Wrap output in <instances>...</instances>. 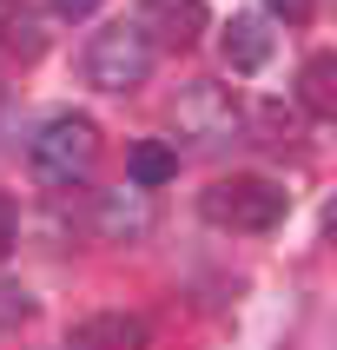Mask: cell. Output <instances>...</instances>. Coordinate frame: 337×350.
Returning a JSON list of instances; mask_svg holds the SVG:
<instances>
[{
  "instance_id": "obj_1",
  "label": "cell",
  "mask_w": 337,
  "mask_h": 350,
  "mask_svg": "<svg viewBox=\"0 0 337 350\" xmlns=\"http://www.w3.org/2000/svg\"><path fill=\"white\" fill-rule=\"evenodd\" d=\"M27 165H33L40 185H86L99 165V126L86 113H59L46 119L27 146Z\"/></svg>"
},
{
  "instance_id": "obj_2",
  "label": "cell",
  "mask_w": 337,
  "mask_h": 350,
  "mask_svg": "<svg viewBox=\"0 0 337 350\" xmlns=\"http://www.w3.org/2000/svg\"><path fill=\"white\" fill-rule=\"evenodd\" d=\"M198 212H205V225H218V232H271V225H284L291 198H284L278 178L238 172V178H218L212 192L198 198Z\"/></svg>"
},
{
  "instance_id": "obj_3",
  "label": "cell",
  "mask_w": 337,
  "mask_h": 350,
  "mask_svg": "<svg viewBox=\"0 0 337 350\" xmlns=\"http://www.w3.org/2000/svg\"><path fill=\"white\" fill-rule=\"evenodd\" d=\"M79 73H86L93 93H133V86H146V73H152V46L139 40L133 20H113V27H99V33L86 40Z\"/></svg>"
},
{
  "instance_id": "obj_4",
  "label": "cell",
  "mask_w": 337,
  "mask_h": 350,
  "mask_svg": "<svg viewBox=\"0 0 337 350\" xmlns=\"http://www.w3.org/2000/svg\"><path fill=\"white\" fill-rule=\"evenodd\" d=\"M172 133H178V146H232L238 133H245V113H238V99H232V86H218V79H192L185 93L172 99Z\"/></svg>"
},
{
  "instance_id": "obj_5",
  "label": "cell",
  "mask_w": 337,
  "mask_h": 350,
  "mask_svg": "<svg viewBox=\"0 0 337 350\" xmlns=\"http://www.w3.org/2000/svg\"><path fill=\"white\" fill-rule=\"evenodd\" d=\"M139 40L146 46H165V53H185L198 33H205V0H139V14H133Z\"/></svg>"
},
{
  "instance_id": "obj_6",
  "label": "cell",
  "mask_w": 337,
  "mask_h": 350,
  "mask_svg": "<svg viewBox=\"0 0 337 350\" xmlns=\"http://www.w3.org/2000/svg\"><path fill=\"white\" fill-rule=\"evenodd\" d=\"M218 53H225L232 73L271 66V20H265V14H232V20H225V33H218Z\"/></svg>"
},
{
  "instance_id": "obj_7",
  "label": "cell",
  "mask_w": 337,
  "mask_h": 350,
  "mask_svg": "<svg viewBox=\"0 0 337 350\" xmlns=\"http://www.w3.org/2000/svg\"><path fill=\"white\" fill-rule=\"evenodd\" d=\"M66 350H146V317L99 311V317H86V324L66 337Z\"/></svg>"
},
{
  "instance_id": "obj_8",
  "label": "cell",
  "mask_w": 337,
  "mask_h": 350,
  "mask_svg": "<svg viewBox=\"0 0 337 350\" xmlns=\"http://www.w3.org/2000/svg\"><path fill=\"white\" fill-rule=\"evenodd\" d=\"M0 53L20 59V66L46 53V20H40L27 0H0Z\"/></svg>"
},
{
  "instance_id": "obj_9",
  "label": "cell",
  "mask_w": 337,
  "mask_h": 350,
  "mask_svg": "<svg viewBox=\"0 0 337 350\" xmlns=\"http://www.w3.org/2000/svg\"><path fill=\"white\" fill-rule=\"evenodd\" d=\"M297 99L311 119H337V53H311L297 66Z\"/></svg>"
},
{
  "instance_id": "obj_10",
  "label": "cell",
  "mask_w": 337,
  "mask_h": 350,
  "mask_svg": "<svg viewBox=\"0 0 337 350\" xmlns=\"http://www.w3.org/2000/svg\"><path fill=\"white\" fill-rule=\"evenodd\" d=\"M172 172H178V152L165 146V139H139L133 152H126V178H133V192H152V185H165Z\"/></svg>"
},
{
  "instance_id": "obj_11",
  "label": "cell",
  "mask_w": 337,
  "mask_h": 350,
  "mask_svg": "<svg viewBox=\"0 0 337 350\" xmlns=\"http://www.w3.org/2000/svg\"><path fill=\"white\" fill-rule=\"evenodd\" d=\"M93 218H99V232H106V238H139V232H146V205H139V192H126V185L99 198Z\"/></svg>"
},
{
  "instance_id": "obj_12",
  "label": "cell",
  "mask_w": 337,
  "mask_h": 350,
  "mask_svg": "<svg viewBox=\"0 0 337 350\" xmlns=\"http://www.w3.org/2000/svg\"><path fill=\"white\" fill-rule=\"evenodd\" d=\"M27 317H33V291L0 278V324H27Z\"/></svg>"
},
{
  "instance_id": "obj_13",
  "label": "cell",
  "mask_w": 337,
  "mask_h": 350,
  "mask_svg": "<svg viewBox=\"0 0 337 350\" xmlns=\"http://www.w3.org/2000/svg\"><path fill=\"white\" fill-rule=\"evenodd\" d=\"M14 245H20V205H14V198H0V258L14 252Z\"/></svg>"
},
{
  "instance_id": "obj_14",
  "label": "cell",
  "mask_w": 337,
  "mask_h": 350,
  "mask_svg": "<svg viewBox=\"0 0 337 350\" xmlns=\"http://www.w3.org/2000/svg\"><path fill=\"white\" fill-rule=\"evenodd\" d=\"M311 7H317V0H265V20H271V14H284V20H311Z\"/></svg>"
},
{
  "instance_id": "obj_15",
  "label": "cell",
  "mask_w": 337,
  "mask_h": 350,
  "mask_svg": "<svg viewBox=\"0 0 337 350\" xmlns=\"http://www.w3.org/2000/svg\"><path fill=\"white\" fill-rule=\"evenodd\" d=\"M106 0H53V14H66V20H86V14H99Z\"/></svg>"
}]
</instances>
